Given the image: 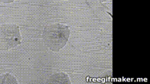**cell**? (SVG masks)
I'll return each mask as SVG.
<instances>
[{
  "mask_svg": "<svg viewBox=\"0 0 150 84\" xmlns=\"http://www.w3.org/2000/svg\"><path fill=\"white\" fill-rule=\"evenodd\" d=\"M70 31L68 26L54 24L45 26L43 31V41L45 46L53 52H58L67 45Z\"/></svg>",
  "mask_w": 150,
  "mask_h": 84,
  "instance_id": "6da1fadb",
  "label": "cell"
},
{
  "mask_svg": "<svg viewBox=\"0 0 150 84\" xmlns=\"http://www.w3.org/2000/svg\"><path fill=\"white\" fill-rule=\"evenodd\" d=\"M22 37L19 26L16 24L0 25V50H7L21 45Z\"/></svg>",
  "mask_w": 150,
  "mask_h": 84,
  "instance_id": "7a4b0ae2",
  "label": "cell"
},
{
  "mask_svg": "<svg viewBox=\"0 0 150 84\" xmlns=\"http://www.w3.org/2000/svg\"><path fill=\"white\" fill-rule=\"evenodd\" d=\"M47 83H67L71 84V81L67 74L64 72L55 73L47 79Z\"/></svg>",
  "mask_w": 150,
  "mask_h": 84,
  "instance_id": "3957f363",
  "label": "cell"
},
{
  "mask_svg": "<svg viewBox=\"0 0 150 84\" xmlns=\"http://www.w3.org/2000/svg\"><path fill=\"white\" fill-rule=\"evenodd\" d=\"M0 84H18L16 77L9 73L0 76Z\"/></svg>",
  "mask_w": 150,
  "mask_h": 84,
  "instance_id": "277c9868",
  "label": "cell"
},
{
  "mask_svg": "<svg viewBox=\"0 0 150 84\" xmlns=\"http://www.w3.org/2000/svg\"><path fill=\"white\" fill-rule=\"evenodd\" d=\"M14 1L15 0H0V2H1V3H3V4H8L12 3V2H14Z\"/></svg>",
  "mask_w": 150,
  "mask_h": 84,
  "instance_id": "5b68a950",
  "label": "cell"
},
{
  "mask_svg": "<svg viewBox=\"0 0 150 84\" xmlns=\"http://www.w3.org/2000/svg\"><path fill=\"white\" fill-rule=\"evenodd\" d=\"M55 1H65V0H55Z\"/></svg>",
  "mask_w": 150,
  "mask_h": 84,
  "instance_id": "8992f818",
  "label": "cell"
}]
</instances>
